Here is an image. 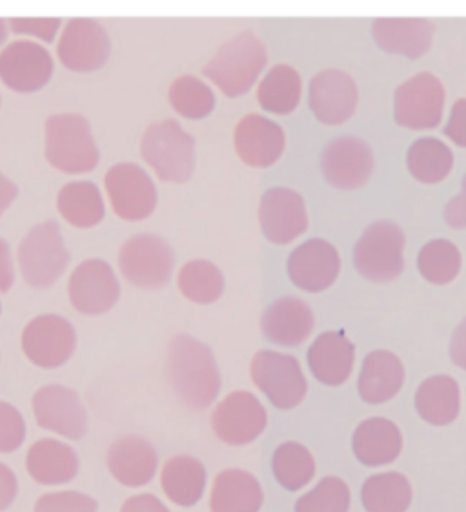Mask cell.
Wrapping results in <instances>:
<instances>
[{
    "label": "cell",
    "mask_w": 466,
    "mask_h": 512,
    "mask_svg": "<svg viewBox=\"0 0 466 512\" xmlns=\"http://www.w3.org/2000/svg\"><path fill=\"white\" fill-rule=\"evenodd\" d=\"M166 372L177 398L193 410L208 409L221 389L212 349L192 336L181 334L170 341Z\"/></svg>",
    "instance_id": "cell-1"
},
{
    "label": "cell",
    "mask_w": 466,
    "mask_h": 512,
    "mask_svg": "<svg viewBox=\"0 0 466 512\" xmlns=\"http://www.w3.org/2000/svg\"><path fill=\"white\" fill-rule=\"evenodd\" d=\"M44 155L51 168L68 175L93 172L101 161L92 124L81 113H55L48 117Z\"/></svg>",
    "instance_id": "cell-2"
},
{
    "label": "cell",
    "mask_w": 466,
    "mask_h": 512,
    "mask_svg": "<svg viewBox=\"0 0 466 512\" xmlns=\"http://www.w3.org/2000/svg\"><path fill=\"white\" fill-rule=\"evenodd\" d=\"M268 53L261 39L252 31L224 42L219 52L203 68L204 77L226 95L241 97L254 88L255 81L263 73Z\"/></svg>",
    "instance_id": "cell-3"
},
{
    "label": "cell",
    "mask_w": 466,
    "mask_h": 512,
    "mask_svg": "<svg viewBox=\"0 0 466 512\" xmlns=\"http://www.w3.org/2000/svg\"><path fill=\"white\" fill-rule=\"evenodd\" d=\"M141 157L161 181L183 185L195 172V139L173 119L153 123L142 135Z\"/></svg>",
    "instance_id": "cell-4"
},
{
    "label": "cell",
    "mask_w": 466,
    "mask_h": 512,
    "mask_svg": "<svg viewBox=\"0 0 466 512\" xmlns=\"http://www.w3.org/2000/svg\"><path fill=\"white\" fill-rule=\"evenodd\" d=\"M354 267L372 283L394 281L405 270V232L392 221L368 226L354 246Z\"/></svg>",
    "instance_id": "cell-5"
},
{
    "label": "cell",
    "mask_w": 466,
    "mask_h": 512,
    "mask_svg": "<svg viewBox=\"0 0 466 512\" xmlns=\"http://www.w3.org/2000/svg\"><path fill=\"white\" fill-rule=\"evenodd\" d=\"M22 279L33 288H48L57 283L70 263L61 226L55 221H42L33 226L19 246Z\"/></svg>",
    "instance_id": "cell-6"
},
{
    "label": "cell",
    "mask_w": 466,
    "mask_h": 512,
    "mask_svg": "<svg viewBox=\"0 0 466 512\" xmlns=\"http://www.w3.org/2000/svg\"><path fill=\"white\" fill-rule=\"evenodd\" d=\"M175 254L163 237L137 234L119 252V268L126 281L144 290H159L172 279Z\"/></svg>",
    "instance_id": "cell-7"
},
{
    "label": "cell",
    "mask_w": 466,
    "mask_h": 512,
    "mask_svg": "<svg viewBox=\"0 0 466 512\" xmlns=\"http://www.w3.org/2000/svg\"><path fill=\"white\" fill-rule=\"evenodd\" d=\"M104 186L113 214L128 223L148 219L159 203L157 186L139 164H115L106 172Z\"/></svg>",
    "instance_id": "cell-8"
},
{
    "label": "cell",
    "mask_w": 466,
    "mask_h": 512,
    "mask_svg": "<svg viewBox=\"0 0 466 512\" xmlns=\"http://www.w3.org/2000/svg\"><path fill=\"white\" fill-rule=\"evenodd\" d=\"M252 379L275 409L290 410L306 396V378L294 356L261 350L252 359Z\"/></svg>",
    "instance_id": "cell-9"
},
{
    "label": "cell",
    "mask_w": 466,
    "mask_h": 512,
    "mask_svg": "<svg viewBox=\"0 0 466 512\" xmlns=\"http://www.w3.org/2000/svg\"><path fill=\"white\" fill-rule=\"evenodd\" d=\"M57 55L62 66L70 72H99L110 61L112 41L101 22L77 17L66 22Z\"/></svg>",
    "instance_id": "cell-10"
},
{
    "label": "cell",
    "mask_w": 466,
    "mask_h": 512,
    "mask_svg": "<svg viewBox=\"0 0 466 512\" xmlns=\"http://www.w3.org/2000/svg\"><path fill=\"white\" fill-rule=\"evenodd\" d=\"M445 99L443 82L434 73H419L396 90V123L408 130H432L443 119Z\"/></svg>",
    "instance_id": "cell-11"
},
{
    "label": "cell",
    "mask_w": 466,
    "mask_h": 512,
    "mask_svg": "<svg viewBox=\"0 0 466 512\" xmlns=\"http://www.w3.org/2000/svg\"><path fill=\"white\" fill-rule=\"evenodd\" d=\"M77 347V332L70 321L57 314L31 319L22 332V350L33 365L59 369L70 361Z\"/></svg>",
    "instance_id": "cell-12"
},
{
    "label": "cell",
    "mask_w": 466,
    "mask_h": 512,
    "mask_svg": "<svg viewBox=\"0 0 466 512\" xmlns=\"http://www.w3.org/2000/svg\"><path fill=\"white\" fill-rule=\"evenodd\" d=\"M68 297L79 314L101 316L117 305L121 283L108 261L86 259L70 276Z\"/></svg>",
    "instance_id": "cell-13"
},
{
    "label": "cell",
    "mask_w": 466,
    "mask_h": 512,
    "mask_svg": "<svg viewBox=\"0 0 466 512\" xmlns=\"http://www.w3.org/2000/svg\"><path fill=\"white\" fill-rule=\"evenodd\" d=\"M53 68L50 52L37 42H11L0 52V81L11 92H41L50 82Z\"/></svg>",
    "instance_id": "cell-14"
},
{
    "label": "cell",
    "mask_w": 466,
    "mask_h": 512,
    "mask_svg": "<svg viewBox=\"0 0 466 512\" xmlns=\"http://www.w3.org/2000/svg\"><path fill=\"white\" fill-rule=\"evenodd\" d=\"M326 181L337 190H357L374 172L372 148L357 137H339L326 144L321 155Z\"/></svg>",
    "instance_id": "cell-15"
},
{
    "label": "cell",
    "mask_w": 466,
    "mask_h": 512,
    "mask_svg": "<svg viewBox=\"0 0 466 512\" xmlns=\"http://www.w3.org/2000/svg\"><path fill=\"white\" fill-rule=\"evenodd\" d=\"M266 410L252 392L239 390L226 396L213 412V431L228 445H246L266 429Z\"/></svg>",
    "instance_id": "cell-16"
},
{
    "label": "cell",
    "mask_w": 466,
    "mask_h": 512,
    "mask_svg": "<svg viewBox=\"0 0 466 512\" xmlns=\"http://www.w3.org/2000/svg\"><path fill=\"white\" fill-rule=\"evenodd\" d=\"M33 412L39 427L70 440H81L88 429V416L75 390L46 385L33 396Z\"/></svg>",
    "instance_id": "cell-17"
},
{
    "label": "cell",
    "mask_w": 466,
    "mask_h": 512,
    "mask_svg": "<svg viewBox=\"0 0 466 512\" xmlns=\"http://www.w3.org/2000/svg\"><path fill=\"white\" fill-rule=\"evenodd\" d=\"M259 225L274 245H288L308 228V212L301 195L290 188H272L259 205Z\"/></svg>",
    "instance_id": "cell-18"
},
{
    "label": "cell",
    "mask_w": 466,
    "mask_h": 512,
    "mask_svg": "<svg viewBox=\"0 0 466 512\" xmlns=\"http://www.w3.org/2000/svg\"><path fill=\"white\" fill-rule=\"evenodd\" d=\"M359 103L357 84L348 73L325 70L317 73L308 88L310 110L321 123L343 124L352 119Z\"/></svg>",
    "instance_id": "cell-19"
},
{
    "label": "cell",
    "mask_w": 466,
    "mask_h": 512,
    "mask_svg": "<svg viewBox=\"0 0 466 512\" xmlns=\"http://www.w3.org/2000/svg\"><path fill=\"white\" fill-rule=\"evenodd\" d=\"M341 270V257L325 239H310L288 257V276L304 292H323L332 287Z\"/></svg>",
    "instance_id": "cell-20"
},
{
    "label": "cell",
    "mask_w": 466,
    "mask_h": 512,
    "mask_svg": "<svg viewBox=\"0 0 466 512\" xmlns=\"http://www.w3.org/2000/svg\"><path fill=\"white\" fill-rule=\"evenodd\" d=\"M233 144L244 164L252 168H268L284 154L286 135L281 124L250 113L235 126Z\"/></svg>",
    "instance_id": "cell-21"
},
{
    "label": "cell",
    "mask_w": 466,
    "mask_h": 512,
    "mask_svg": "<svg viewBox=\"0 0 466 512\" xmlns=\"http://www.w3.org/2000/svg\"><path fill=\"white\" fill-rule=\"evenodd\" d=\"M315 319L312 308L299 297H281L264 310V338L281 347H297L310 338Z\"/></svg>",
    "instance_id": "cell-22"
},
{
    "label": "cell",
    "mask_w": 466,
    "mask_h": 512,
    "mask_svg": "<svg viewBox=\"0 0 466 512\" xmlns=\"http://www.w3.org/2000/svg\"><path fill=\"white\" fill-rule=\"evenodd\" d=\"M372 37L383 52L403 55L406 59H419L432 48L434 24L426 19L406 17L375 19Z\"/></svg>",
    "instance_id": "cell-23"
},
{
    "label": "cell",
    "mask_w": 466,
    "mask_h": 512,
    "mask_svg": "<svg viewBox=\"0 0 466 512\" xmlns=\"http://www.w3.org/2000/svg\"><path fill=\"white\" fill-rule=\"evenodd\" d=\"M157 452L141 436H124L108 451V469L113 478L126 487H141L157 472Z\"/></svg>",
    "instance_id": "cell-24"
},
{
    "label": "cell",
    "mask_w": 466,
    "mask_h": 512,
    "mask_svg": "<svg viewBox=\"0 0 466 512\" xmlns=\"http://www.w3.org/2000/svg\"><path fill=\"white\" fill-rule=\"evenodd\" d=\"M355 347L341 332H325L308 350V365L317 381L339 387L354 369Z\"/></svg>",
    "instance_id": "cell-25"
},
{
    "label": "cell",
    "mask_w": 466,
    "mask_h": 512,
    "mask_svg": "<svg viewBox=\"0 0 466 512\" xmlns=\"http://www.w3.org/2000/svg\"><path fill=\"white\" fill-rule=\"evenodd\" d=\"M405 383V367L396 354L375 350L366 356L357 381L359 396L372 405L386 403L396 396Z\"/></svg>",
    "instance_id": "cell-26"
},
{
    "label": "cell",
    "mask_w": 466,
    "mask_h": 512,
    "mask_svg": "<svg viewBox=\"0 0 466 512\" xmlns=\"http://www.w3.org/2000/svg\"><path fill=\"white\" fill-rule=\"evenodd\" d=\"M403 449V438L396 423L385 418L363 421L354 432V454L368 467H381L397 460Z\"/></svg>",
    "instance_id": "cell-27"
},
{
    "label": "cell",
    "mask_w": 466,
    "mask_h": 512,
    "mask_svg": "<svg viewBox=\"0 0 466 512\" xmlns=\"http://www.w3.org/2000/svg\"><path fill=\"white\" fill-rule=\"evenodd\" d=\"M26 467L31 478L42 485L68 483L79 472V458L70 445L57 440H41L31 445Z\"/></svg>",
    "instance_id": "cell-28"
},
{
    "label": "cell",
    "mask_w": 466,
    "mask_h": 512,
    "mask_svg": "<svg viewBox=\"0 0 466 512\" xmlns=\"http://www.w3.org/2000/svg\"><path fill=\"white\" fill-rule=\"evenodd\" d=\"M461 390L454 378L437 374L425 379L416 392L417 414L430 425L445 427L459 416Z\"/></svg>",
    "instance_id": "cell-29"
},
{
    "label": "cell",
    "mask_w": 466,
    "mask_h": 512,
    "mask_svg": "<svg viewBox=\"0 0 466 512\" xmlns=\"http://www.w3.org/2000/svg\"><path fill=\"white\" fill-rule=\"evenodd\" d=\"M263 505L261 485L250 472L230 469L215 478L212 512H257Z\"/></svg>",
    "instance_id": "cell-30"
},
{
    "label": "cell",
    "mask_w": 466,
    "mask_h": 512,
    "mask_svg": "<svg viewBox=\"0 0 466 512\" xmlns=\"http://www.w3.org/2000/svg\"><path fill=\"white\" fill-rule=\"evenodd\" d=\"M57 210L68 225L81 230L101 225L106 216L101 188L92 181H73L62 186L57 195Z\"/></svg>",
    "instance_id": "cell-31"
},
{
    "label": "cell",
    "mask_w": 466,
    "mask_h": 512,
    "mask_svg": "<svg viewBox=\"0 0 466 512\" xmlns=\"http://www.w3.org/2000/svg\"><path fill=\"white\" fill-rule=\"evenodd\" d=\"M161 483L166 496L173 503L192 507L203 498L206 471L203 463L192 456H175L166 461Z\"/></svg>",
    "instance_id": "cell-32"
},
{
    "label": "cell",
    "mask_w": 466,
    "mask_h": 512,
    "mask_svg": "<svg viewBox=\"0 0 466 512\" xmlns=\"http://www.w3.org/2000/svg\"><path fill=\"white\" fill-rule=\"evenodd\" d=\"M303 82L301 75L290 64H277L264 75L257 90V99L264 112L288 115L301 103Z\"/></svg>",
    "instance_id": "cell-33"
},
{
    "label": "cell",
    "mask_w": 466,
    "mask_h": 512,
    "mask_svg": "<svg viewBox=\"0 0 466 512\" xmlns=\"http://www.w3.org/2000/svg\"><path fill=\"white\" fill-rule=\"evenodd\" d=\"M406 166L419 183L436 185L445 181L454 166V154L436 137L417 139L406 155Z\"/></svg>",
    "instance_id": "cell-34"
},
{
    "label": "cell",
    "mask_w": 466,
    "mask_h": 512,
    "mask_svg": "<svg viewBox=\"0 0 466 512\" xmlns=\"http://www.w3.org/2000/svg\"><path fill=\"white\" fill-rule=\"evenodd\" d=\"M361 500L368 512H406L412 503V487L399 472L375 474L363 485Z\"/></svg>",
    "instance_id": "cell-35"
},
{
    "label": "cell",
    "mask_w": 466,
    "mask_h": 512,
    "mask_svg": "<svg viewBox=\"0 0 466 512\" xmlns=\"http://www.w3.org/2000/svg\"><path fill=\"white\" fill-rule=\"evenodd\" d=\"M177 285L188 301L197 305H210L223 296V272L212 261L193 259L181 268Z\"/></svg>",
    "instance_id": "cell-36"
},
{
    "label": "cell",
    "mask_w": 466,
    "mask_h": 512,
    "mask_svg": "<svg viewBox=\"0 0 466 512\" xmlns=\"http://www.w3.org/2000/svg\"><path fill=\"white\" fill-rule=\"evenodd\" d=\"M461 265H463L461 252L448 239H434L426 243L417 257V268L421 276L434 285L452 283L459 276Z\"/></svg>",
    "instance_id": "cell-37"
},
{
    "label": "cell",
    "mask_w": 466,
    "mask_h": 512,
    "mask_svg": "<svg viewBox=\"0 0 466 512\" xmlns=\"http://www.w3.org/2000/svg\"><path fill=\"white\" fill-rule=\"evenodd\" d=\"M275 480L286 491H299L312 482L315 463L312 454L301 443H284L274 454L272 460Z\"/></svg>",
    "instance_id": "cell-38"
},
{
    "label": "cell",
    "mask_w": 466,
    "mask_h": 512,
    "mask_svg": "<svg viewBox=\"0 0 466 512\" xmlns=\"http://www.w3.org/2000/svg\"><path fill=\"white\" fill-rule=\"evenodd\" d=\"M168 99L173 110L190 121H201L215 108L212 88L193 75H181L175 79L170 86Z\"/></svg>",
    "instance_id": "cell-39"
},
{
    "label": "cell",
    "mask_w": 466,
    "mask_h": 512,
    "mask_svg": "<svg viewBox=\"0 0 466 512\" xmlns=\"http://www.w3.org/2000/svg\"><path fill=\"white\" fill-rule=\"evenodd\" d=\"M350 489L339 478H325L314 491L304 494L295 503V512H348Z\"/></svg>",
    "instance_id": "cell-40"
},
{
    "label": "cell",
    "mask_w": 466,
    "mask_h": 512,
    "mask_svg": "<svg viewBox=\"0 0 466 512\" xmlns=\"http://www.w3.org/2000/svg\"><path fill=\"white\" fill-rule=\"evenodd\" d=\"M99 503L82 492H51L39 498L35 512H97Z\"/></svg>",
    "instance_id": "cell-41"
},
{
    "label": "cell",
    "mask_w": 466,
    "mask_h": 512,
    "mask_svg": "<svg viewBox=\"0 0 466 512\" xmlns=\"http://www.w3.org/2000/svg\"><path fill=\"white\" fill-rule=\"evenodd\" d=\"M26 438L21 412L10 403L0 401V452L17 451Z\"/></svg>",
    "instance_id": "cell-42"
},
{
    "label": "cell",
    "mask_w": 466,
    "mask_h": 512,
    "mask_svg": "<svg viewBox=\"0 0 466 512\" xmlns=\"http://www.w3.org/2000/svg\"><path fill=\"white\" fill-rule=\"evenodd\" d=\"M61 19L57 17H17L8 22L10 30L17 35H28L42 42H53L61 30Z\"/></svg>",
    "instance_id": "cell-43"
},
{
    "label": "cell",
    "mask_w": 466,
    "mask_h": 512,
    "mask_svg": "<svg viewBox=\"0 0 466 512\" xmlns=\"http://www.w3.org/2000/svg\"><path fill=\"white\" fill-rule=\"evenodd\" d=\"M445 135L459 148H466V99H459L452 106Z\"/></svg>",
    "instance_id": "cell-44"
},
{
    "label": "cell",
    "mask_w": 466,
    "mask_h": 512,
    "mask_svg": "<svg viewBox=\"0 0 466 512\" xmlns=\"http://www.w3.org/2000/svg\"><path fill=\"white\" fill-rule=\"evenodd\" d=\"M445 221L456 230L466 228V175L463 177L461 195L450 199L445 208Z\"/></svg>",
    "instance_id": "cell-45"
},
{
    "label": "cell",
    "mask_w": 466,
    "mask_h": 512,
    "mask_svg": "<svg viewBox=\"0 0 466 512\" xmlns=\"http://www.w3.org/2000/svg\"><path fill=\"white\" fill-rule=\"evenodd\" d=\"M15 283V268H13V257L11 248L6 239L0 237V292H10Z\"/></svg>",
    "instance_id": "cell-46"
},
{
    "label": "cell",
    "mask_w": 466,
    "mask_h": 512,
    "mask_svg": "<svg viewBox=\"0 0 466 512\" xmlns=\"http://www.w3.org/2000/svg\"><path fill=\"white\" fill-rule=\"evenodd\" d=\"M17 478L4 463H0V512L6 511L17 498Z\"/></svg>",
    "instance_id": "cell-47"
},
{
    "label": "cell",
    "mask_w": 466,
    "mask_h": 512,
    "mask_svg": "<svg viewBox=\"0 0 466 512\" xmlns=\"http://www.w3.org/2000/svg\"><path fill=\"white\" fill-rule=\"evenodd\" d=\"M121 512H170L164 507L163 502L159 498H155L153 494H139L133 496L128 502L122 505Z\"/></svg>",
    "instance_id": "cell-48"
},
{
    "label": "cell",
    "mask_w": 466,
    "mask_h": 512,
    "mask_svg": "<svg viewBox=\"0 0 466 512\" xmlns=\"http://www.w3.org/2000/svg\"><path fill=\"white\" fill-rule=\"evenodd\" d=\"M450 358L457 367L466 370V318L459 323L452 341H450Z\"/></svg>",
    "instance_id": "cell-49"
},
{
    "label": "cell",
    "mask_w": 466,
    "mask_h": 512,
    "mask_svg": "<svg viewBox=\"0 0 466 512\" xmlns=\"http://www.w3.org/2000/svg\"><path fill=\"white\" fill-rule=\"evenodd\" d=\"M17 197H19V186L0 172V217L6 214V210L13 205Z\"/></svg>",
    "instance_id": "cell-50"
},
{
    "label": "cell",
    "mask_w": 466,
    "mask_h": 512,
    "mask_svg": "<svg viewBox=\"0 0 466 512\" xmlns=\"http://www.w3.org/2000/svg\"><path fill=\"white\" fill-rule=\"evenodd\" d=\"M8 22L4 21V19H0V46L6 42V37H8Z\"/></svg>",
    "instance_id": "cell-51"
},
{
    "label": "cell",
    "mask_w": 466,
    "mask_h": 512,
    "mask_svg": "<svg viewBox=\"0 0 466 512\" xmlns=\"http://www.w3.org/2000/svg\"><path fill=\"white\" fill-rule=\"evenodd\" d=\"M0 104H2V97H0Z\"/></svg>",
    "instance_id": "cell-52"
},
{
    "label": "cell",
    "mask_w": 466,
    "mask_h": 512,
    "mask_svg": "<svg viewBox=\"0 0 466 512\" xmlns=\"http://www.w3.org/2000/svg\"><path fill=\"white\" fill-rule=\"evenodd\" d=\"M0 312H2V307H0Z\"/></svg>",
    "instance_id": "cell-53"
}]
</instances>
